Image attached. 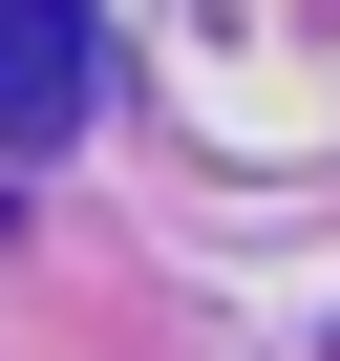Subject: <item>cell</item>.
<instances>
[{"mask_svg": "<svg viewBox=\"0 0 340 361\" xmlns=\"http://www.w3.org/2000/svg\"><path fill=\"white\" fill-rule=\"evenodd\" d=\"M85 128V0H0V170Z\"/></svg>", "mask_w": 340, "mask_h": 361, "instance_id": "1", "label": "cell"}]
</instances>
